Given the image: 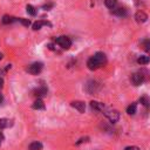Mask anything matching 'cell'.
<instances>
[{
	"label": "cell",
	"instance_id": "obj_6",
	"mask_svg": "<svg viewBox=\"0 0 150 150\" xmlns=\"http://www.w3.org/2000/svg\"><path fill=\"white\" fill-rule=\"evenodd\" d=\"M131 82L134 86H139L144 82V75L141 73V71H137V73H134L131 75Z\"/></svg>",
	"mask_w": 150,
	"mask_h": 150
},
{
	"label": "cell",
	"instance_id": "obj_24",
	"mask_svg": "<svg viewBox=\"0 0 150 150\" xmlns=\"http://www.w3.org/2000/svg\"><path fill=\"white\" fill-rule=\"evenodd\" d=\"M89 138L88 137H84V138H81V139H79L77 142H76V144H81V143H83V142H87Z\"/></svg>",
	"mask_w": 150,
	"mask_h": 150
},
{
	"label": "cell",
	"instance_id": "obj_17",
	"mask_svg": "<svg viewBox=\"0 0 150 150\" xmlns=\"http://www.w3.org/2000/svg\"><path fill=\"white\" fill-rule=\"evenodd\" d=\"M149 61H150V57L146 56V55H142V56H139L137 59V62L139 64H146V63H149Z\"/></svg>",
	"mask_w": 150,
	"mask_h": 150
},
{
	"label": "cell",
	"instance_id": "obj_29",
	"mask_svg": "<svg viewBox=\"0 0 150 150\" xmlns=\"http://www.w3.org/2000/svg\"><path fill=\"white\" fill-rule=\"evenodd\" d=\"M1 102H2V95L0 94V103H1Z\"/></svg>",
	"mask_w": 150,
	"mask_h": 150
},
{
	"label": "cell",
	"instance_id": "obj_1",
	"mask_svg": "<svg viewBox=\"0 0 150 150\" xmlns=\"http://www.w3.org/2000/svg\"><path fill=\"white\" fill-rule=\"evenodd\" d=\"M107 59H105V55L104 53L102 52H97L96 54H94V56H91L88 61H87V66L90 70H95L100 67H102L104 63H105Z\"/></svg>",
	"mask_w": 150,
	"mask_h": 150
},
{
	"label": "cell",
	"instance_id": "obj_27",
	"mask_svg": "<svg viewBox=\"0 0 150 150\" xmlns=\"http://www.w3.org/2000/svg\"><path fill=\"white\" fill-rule=\"evenodd\" d=\"M2 87H4V80H2L1 77H0V89H1Z\"/></svg>",
	"mask_w": 150,
	"mask_h": 150
},
{
	"label": "cell",
	"instance_id": "obj_16",
	"mask_svg": "<svg viewBox=\"0 0 150 150\" xmlns=\"http://www.w3.org/2000/svg\"><path fill=\"white\" fill-rule=\"evenodd\" d=\"M45 25H49L47 21H36V22H34L33 23V29L34 30H38V29H40L42 26H45Z\"/></svg>",
	"mask_w": 150,
	"mask_h": 150
},
{
	"label": "cell",
	"instance_id": "obj_4",
	"mask_svg": "<svg viewBox=\"0 0 150 150\" xmlns=\"http://www.w3.org/2000/svg\"><path fill=\"white\" fill-rule=\"evenodd\" d=\"M104 115H105V117L111 123H115V122H117L120 120V112L117 110H115V109H107L105 112H104Z\"/></svg>",
	"mask_w": 150,
	"mask_h": 150
},
{
	"label": "cell",
	"instance_id": "obj_25",
	"mask_svg": "<svg viewBox=\"0 0 150 150\" xmlns=\"http://www.w3.org/2000/svg\"><path fill=\"white\" fill-rule=\"evenodd\" d=\"M124 150H139V148H138V146H134V145H132V146H127Z\"/></svg>",
	"mask_w": 150,
	"mask_h": 150
},
{
	"label": "cell",
	"instance_id": "obj_3",
	"mask_svg": "<svg viewBox=\"0 0 150 150\" xmlns=\"http://www.w3.org/2000/svg\"><path fill=\"white\" fill-rule=\"evenodd\" d=\"M100 90V84L96 82V81H88L87 84H86V91L90 95H94L96 94L97 91Z\"/></svg>",
	"mask_w": 150,
	"mask_h": 150
},
{
	"label": "cell",
	"instance_id": "obj_8",
	"mask_svg": "<svg viewBox=\"0 0 150 150\" xmlns=\"http://www.w3.org/2000/svg\"><path fill=\"white\" fill-rule=\"evenodd\" d=\"M70 105H71L73 108H75L76 110H79L80 112H84V110H86V104H84V102H82V101H73V102L70 103Z\"/></svg>",
	"mask_w": 150,
	"mask_h": 150
},
{
	"label": "cell",
	"instance_id": "obj_30",
	"mask_svg": "<svg viewBox=\"0 0 150 150\" xmlns=\"http://www.w3.org/2000/svg\"><path fill=\"white\" fill-rule=\"evenodd\" d=\"M1 59H2V54H0V60H1Z\"/></svg>",
	"mask_w": 150,
	"mask_h": 150
},
{
	"label": "cell",
	"instance_id": "obj_13",
	"mask_svg": "<svg viewBox=\"0 0 150 150\" xmlns=\"http://www.w3.org/2000/svg\"><path fill=\"white\" fill-rule=\"evenodd\" d=\"M136 111H137V105H136V103H131V104L127 108V112H128L129 115H135Z\"/></svg>",
	"mask_w": 150,
	"mask_h": 150
},
{
	"label": "cell",
	"instance_id": "obj_19",
	"mask_svg": "<svg viewBox=\"0 0 150 150\" xmlns=\"http://www.w3.org/2000/svg\"><path fill=\"white\" fill-rule=\"evenodd\" d=\"M34 93H35L34 95H36V96H43V95L47 94V89L45 87H41V88H38Z\"/></svg>",
	"mask_w": 150,
	"mask_h": 150
},
{
	"label": "cell",
	"instance_id": "obj_28",
	"mask_svg": "<svg viewBox=\"0 0 150 150\" xmlns=\"http://www.w3.org/2000/svg\"><path fill=\"white\" fill-rule=\"evenodd\" d=\"M50 7H52V5H45V6H43L45 9H48V8H50Z\"/></svg>",
	"mask_w": 150,
	"mask_h": 150
},
{
	"label": "cell",
	"instance_id": "obj_5",
	"mask_svg": "<svg viewBox=\"0 0 150 150\" xmlns=\"http://www.w3.org/2000/svg\"><path fill=\"white\" fill-rule=\"evenodd\" d=\"M42 63L41 62H34V63H32L30 66H28V68H27V70H28V73L29 74H32V75H38L41 70H42Z\"/></svg>",
	"mask_w": 150,
	"mask_h": 150
},
{
	"label": "cell",
	"instance_id": "obj_26",
	"mask_svg": "<svg viewBox=\"0 0 150 150\" xmlns=\"http://www.w3.org/2000/svg\"><path fill=\"white\" fill-rule=\"evenodd\" d=\"M2 141H4V135H2V132H0V145H1Z\"/></svg>",
	"mask_w": 150,
	"mask_h": 150
},
{
	"label": "cell",
	"instance_id": "obj_14",
	"mask_svg": "<svg viewBox=\"0 0 150 150\" xmlns=\"http://www.w3.org/2000/svg\"><path fill=\"white\" fill-rule=\"evenodd\" d=\"M9 125H12V122L7 118H0V129L4 128H8Z\"/></svg>",
	"mask_w": 150,
	"mask_h": 150
},
{
	"label": "cell",
	"instance_id": "obj_9",
	"mask_svg": "<svg viewBox=\"0 0 150 150\" xmlns=\"http://www.w3.org/2000/svg\"><path fill=\"white\" fill-rule=\"evenodd\" d=\"M90 108L94 111H103L104 110V104L97 101H91L90 102Z\"/></svg>",
	"mask_w": 150,
	"mask_h": 150
},
{
	"label": "cell",
	"instance_id": "obj_21",
	"mask_svg": "<svg viewBox=\"0 0 150 150\" xmlns=\"http://www.w3.org/2000/svg\"><path fill=\"white\" fill-rule=\"evenodd\" d=\"M104 4H105V6L108 7V8H114L115 6H116V4H117V0H104Z\"/></svg>",
	"mask_w": 150,
	"mask_h": 150
},
{
	"label": "cell",
	"instance_id": "obj_11",
	"mask_svg": "<svg viewBox=\"0 0 150 150\" xmlns=\"http://www.w3.org/2000/svg\"><path fill=\"white\" fill-rule=\"evenodd\" d=\"M28 150H42V143L35 141V142H32L28 146Z\"/></svg>",
	"mask_w": 150,
	"mask_h": 150
},
{
	"label": "cell",
	"instance_id": "obj_2",
	"mask_svg": "<svg viewBox=\"0 0 150 150\" xmlns=\"http://www.w3.org/2000/svg\"><path fill=\"white\" fill-rule=\"evenodd\" d=\"M56 43H57L61 48H63V49H69L70 46H71V40H70L68 36L62 35V36H59V38L56 39Z\"/></svg>",
	"mask_w": 150,
	"mask_h": 150
},
{
	"label": "cell",
	"instance_id": "obj_15",
	"mask_svg": "<svg viewBox=\"0 0 150 150\" xmlns=\"http://www.w3.org/2000/svg\"><path fill=\"white\" fill-rule=\"evenodd\" d=\"M33 108L34 109H43L45 108V104H43V102H42V100H40V98H38V100H35V102L33 103Z\"/></svg>",
	"mask_w": 150,
	"mask_h": 150
},
{
	"label": "cell",
	"instance_id": "obj_18",
	"mask_svg": "<svg viewBox=\"0 0 150 150\" xmlns=\"http://www.w3.org/2000/svg\"><path fill=\"white\" fill-rule=\"evenodd\" d=\"M141 46L144 50H150V39H143L141 41Z\"/></svg>",
	"mask_w": 150,
	"mask_h": 150
},
{
	"label": "cell",
	"instance_id": "obj_22",
	"mask_svg": "<svg viewBox=\"0 0 150 150\" xmlns=\"http://www.w3.org/2000/svg\"><path fill=\"white\" fill-rule=\"evenodd\" d=\"M26 11H27V13L29 14V15H35L36 14V9L32 6V5H27V7H26Z\"/></svg>",
	"mask_w": 150,
	"mask_h": 150
},
{
	"label": "cell",
	"instance_id": "obj_10",
	"mask_svg": "<svg viewBox=\"0 0 150 150\" xmlns=\"http://www.w3.org/2000/svg\"><path fill=\"white\" fill-rule=\"evenodd\" d=\"M111 13L112 14H115V15H117V16H124L125 15V9L123 8V7H114L112 9H111Z\"/></svg>",
	"mask_w": 150,
	"mask_h": 150
},
{
	"label": "cell",
	"instance_id": "obj_12",
	"mask_svg": "<svg viewBox=\"0 0 150 150\" xmlns=\"http://www.w3.org/2000/svg\"><path fill=\"white\" fill-rule=\"evenodd\" d=\"M18 19L16 18H14V16H11V15H4L2 16V23H5V25H8V23H12V22H14V21H16Z\"/></svg>",
	"mask_w": 150,
	"mask_h": 150
},
{
	"label": "cell",
	"instance_id": "obj_7",
	"mask_svg": "<svg viewBox=\"0 0 150 150\" xmlns=\"http://www.w3.org/2000/svg\"><path fill=\"white\" fill-rule=\"evenodd\" d=\"M135 20H136L138 23H143V22H145V21L148 20V15H146L143 11H138V12H136V14H135Z\"/></svg>",
	"mask_w": 150,
	"mask_h": 150
},
{
	"label": "cell",
	"instance_id": "obj_23",
	"mask_svg": "<svg viewBox=\"0 0 150 150\" xmlns=\"http://www.w3.org/2000/svg\"><path fill=\"white\" fill-rule=\"evenodd\" d=\"M19 21H20L23 26H26V27H28V26L30 25V21H29L28 19H22V18H21V19H19Z\"/></svg>",
	"mask_w": 150,
	"mask_h": 150
},
{
	"label": "cell",
	"instance_id": "obj_20",
	"mask_svg": "<svg viewBox=\"0 0 150 150\" xmlns=\"http://www.w3.org/2000/svg\"><path fill=\"white\" fill-rule=\"evenodd\" d=\"M139 102H141V103H142L144 107L150 108V98H149V97L143 96V97H141V98H139Z\"/></svg>",
	"mask_w": 150,
	"mask_h": 150
}]
</instances>
